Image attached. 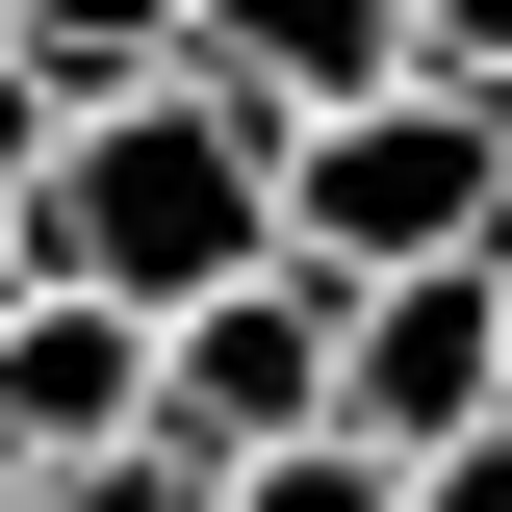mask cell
Here are the masks:
<instances>
[{"label": "cell", "instance_id": "cell-9", "mask_svg": "<svg viewBox=\"0 0 512 512\" xmlns=\"http://www.w3.org/2000/svg\"><path fill=\"white\" fill-rule=\"evenodd\" d=\"M0 512H205V487H180L154 436H128V461H52V487H0Z\"/></svg>", "mask_w": 512, "mask_h": 512}, {"label": "cell", "instance_id": "cell-6", "mask_svg": "<svg viewBox=\"0 0 512 512\" xmlns=\"http://www.w3.org/2000/svg\"><path fill=\"white\" fill-rule=\"evenodd\" d=\"M180 77H231L256 128H333L410 77V0H180Z\"/></svg>", "mask_w": 512, "mask_h": 512}, {"label": "cell", "instance_id": "cell-2", "mask_svg": "<svg viewBox=\"0 0 512 512\" xmlns=\"http://www.w3.org/2000/svg\"><path fill=\"white\" fill-rule=\"evenodd\" d=\"M512 231V103H436V77H384V103L282 128V282H487Z\"/></svg>", "mask_w": 512, "mask_h": 512}, {"label": "cell", "instance_id": "cell-12", "mask_svg": "<svg viewBox=\"0 0 512 512\" xmlns=\"http://www.w3.org/2000/svg\"><path fill=\"white\" fill-rule=\"evenodd\" d=\"M487 333H512V231H487Z\"/></svg>", "mask_w": 512, "mask_h": 512}, {"label": "cell", "instance_id": "cell-5", "mask_svg": "<svg viewBox=\"0 0 512 512\" xmlns=\"http://www.w3.org/2000/svg\"><path fill=\"white\" fill-rule=\"evenodd\" d=\"M128 410H154V333H128V308H52V282H0V487L128 461Z\"/></svg>", "mask_w": 512, "mask_h": 512}, {"label": "cell", "instance_id": "cell-4", "mask_svg": "<svg viewBox=\"0 0 512 512\" xmlns=\"http://www.w3.org/2000/svg\"><path fill=\"white\" fill-rule=\"evenodd\" d=\"M487 410H512V333H487V282H359V308H333V436H359L384 487H410L436 436H487Z\"/></svg>", "mask_w": 512, "mask_h": 512}, {"label": "cell", "instance_id": "cell-8", "mask_svg": "<svg viewBox=\"0 0 512 512\" xmlns=\"http://www.w3.org/2000/svg\"><path fill=\"white\" fill-rule=\"evenodd\" d=\"M410 77L436 103H512V0H410Z\"/></svg>", "mask_w": 512, "mask_h": 512}, {"label": "cell", "instance_id": "cell-7", "mask_svg": "<svg viewBox=\"0 0 512 512\" xmlns=\"http://www.w3.org/2000/svg\"><path fill=\"white\" fill-rule=\"evenodd\" d=\"M205 512H384V461H359V436H282V461H231Z\"/></svg>", "mask_w": 512, "mask_h": 512}, {"label": "cell", "instance_id": "cell-3", "mask_svg": "<svg viewBox=\"0 0 512 512\" xmlns=\"http://www.w3.org/2000/svg\"><path fill=\"white\" fill-rule=\"evenodd\" d=\"M128 436L180 461V487H231V461H282V436H333V282H205L180 333H154V410Z\"/></svg>", "mask_w": 512, "mask_h": 512}, {"label": "cell", "instance_id": "cell-10", "mask_svg": "<svg viewBox=\"0 0 512 512\" xmlns=\"http://www.w3.org/2000/svg\"><path fill=\"white\" fill-rule=\"evenodd\" d=\"M384 512H512V410H487V436H436V461H410Z\"/></svg>", "mask_w": 512, "mask_h": 512}, {"label": "cell", "instance_id": "cell-1", "mask_svg": "<svg viewBox=\"0 0 512 512\" xmlns=\"http://www.w3.org/2000/svg\"><path fill=\"white\" fill-rule=\"evenodd\" d=\"M0 282L128 308V333H180L205 282H282V128H256L231 77L52 103V154H26V205H0Z\"/></svg>", "mask_w": 512, "mask_h": 512}, {"label": "cell", "instance_id": "cell-11", "mask_svg": "<svg viewBox=\"0 0 512 512\" xmlns=\"http://www.w3.org/2000/svg\"><path fill=\"white\" fill-rule=\"evenodd\" d=\"M26 154H52V103H26V77H0V205H26Z\"/></svg>", "mask_w": 512, "mask_h": 512}]
</instances>
